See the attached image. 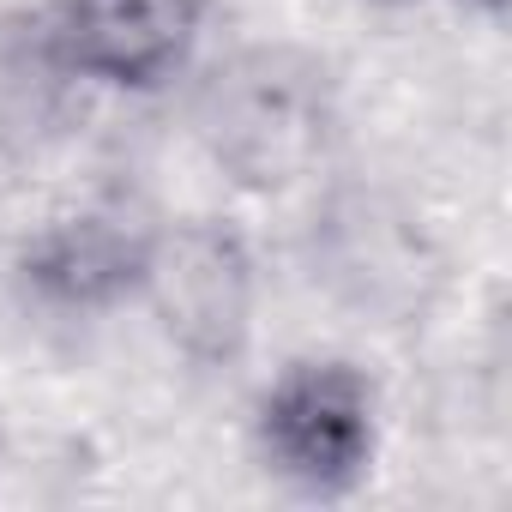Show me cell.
Wrapping results in <instances>:
<instances>
[{
  "label": "cell",
  "instance_id": "obj_2",
  "mask_svg": "<svg viewBox=\"0 0 512 512\" xmlns=\"http://www.w3.org/2000/svg\"><path fill=\"white\" fill-rule=\"evenodd\" d=\"M139 290L151 296L163 332L193 362H229L247 344L253 320V266L247 247L217 223H175L145 241Z\"/></svg>",
  "mask_w": 512,
  "mask_h": 512
},
{
  "label": "cell",
  "instance_id": "obj_4",
  "mask_svg": "<svg viewBox=\"0 0 512 512\" xmlns=\"http://www.w3.org/2000/svg\"><path fill=\"white\" fill-rule=\"evenodd\" d=\"M193 0H67V61L109 85H157L193 43Z\"/></svg>",
  "mask_w": 512,
  "mask_h": 512
},
{
  "label": "cell",
  "instance_id": "obj_5",
  "mask_svg": "<svg viewBox=\"0 0 512 512\" xmlns=\"http://www.w3.org/2000/svg\"><path fill=\"white\" fill-rule=\"evenodd\" d=\"M25 284L55 308H109L139 284L145 235L109 223V217H67L49 223L25 247Z\"/></svg>",
  "mask_w": 512,
  "mask_h": 512
},
{
  "label": "cell",
  "instance_id": "obj_3",
  "mask_svg": "<svg viewBox=\"0 0 512 512\" xmlns=\"http://www.w3.org/2000/svg\"><path fill=\"white\" fill-rule=\"evenodd\" d=\"M266 452L302 488H344L362 476L374 446L368 386L344 362H302L290 368L260 410Z\"/></svg>",
  "mask_w": 512,
  "mask_h": 512
},
{
  "label": "cell",
  "instance_id": "obj_1",
  "mask_svg": "<svg viewBox=\"0 0 512 512\" xmlns=\"http://www.w3.org/2000/svg\"><path fill=\"white\" fill-rule=\"evenodd\" d=\"M199 127L223 169L247 187H284L308 175L332 139L326 73L290 49H253L205 85Z\"/></svg>",
  "mask_w": 512,
  "mask_h": 512
}]
</instances>
